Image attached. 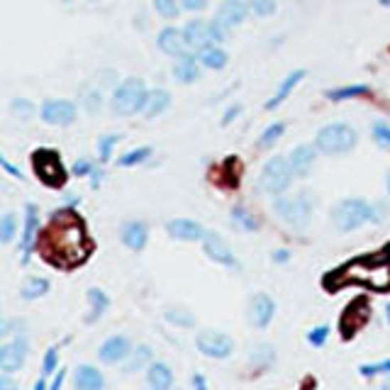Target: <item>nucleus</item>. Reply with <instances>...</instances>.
Masks as SVG:
<instances>
[{
	"instance_id": "obj_1",
	"label": "nucleus",
	"mask_w": 390,
	"mask_h": 390,
	"mask_svg": "<svg viewBox=\"0 0 390 390\" xmlns=\"http://www.w3.org/2000/svg\"><path fill=\"white\" fill-rule=\"evenodd\" d=\"M95 251L88 225L73 205L54 210L37 232L34 254L56 271H76L85 266Z\"/></svg>"
},
{
	"instance_id": "obj_2",
	"label": "nucleus",
	"mask_w": 390,
	"mask_h": 390,
	"mask_svg": "<svg viewBox=\"0 0 390 390\" xmlns=\"http://www.w3.org/2000/svg\"><path fill=\"white\" fill-rule=\"evenodd\" d=\"M352 283L381 292L390 290V256L376 254L364 256L359 261H349L347 266L337 271V288Z\"/></svg>"
},
{
	"instance_id": "obj_3",
	"label": "nucleus",
	"mask_w": 390,
	"mask_h": 390,
	"mask_svg": "<svg viewBox=\"0 0 390 390\" xmlns=\"http://www.w3.org/2000/svg\"><path fill=\"white\" fill-rule=\"evenodd\" d=\"M32 174L42 186L51 188V191H64L68 183V169L61 159L59 149L54 147H37L30 154Z\"/></svg>"
},
{
	"instance_id": "obj_4",
	"label": "nucleus",
	"mask_w": 390,
	"mask_h": 390,
	"mask_svg": "<svg viewBox=\"0 0 390 390\" xmlns=\"http://www.w3.org/2000/svg\"><path fill=\"white\" fill-rule=\"evenodd\" d=\"M147 98H149L147 83L137 76H130L115 88V93L110 98V107L120 117H132V115L137 112H144Z\"/></svg>"
},
{
	"instance_id": "obj_5",
	"label": "nucleus",
	"mask_w": 390,
	"mask_h": 390,
	"mask_svg": "<svg viewBox=\"0 0 390 390\" xmlns=\"http://www.w3.org/2000/svg\"><path fill=\"white\" fill-rule=\"evenodd\" d=\"M312 193H300V195H276L273 198V210H276V215L280 217L283 222H288L290 227L295 229H305L310 225V220H312Z\"/></svg>"
},
{
	"instance_id": "obj_6",
	"label": "nucleus",
	"mask_w": 390,
	"mask_h": 390,
	"mask_svg": "<svg viewBox=\"0 0 390 390\" xmlns=\"http://www.w3.org/2000/svg\"><path fill=\"white\" fill-rule=\"evenodd\" d=\"M315 147L325 154H347L357 147V130L347 122L325 125L315 137Z\"/></svg>"
},
{
	"instance_id": "obj_7",
	"label": "nucleus",
	"mask_w": 390,
	"mask_h": 390,
	"mask_svg": "<svg viewBox=\"0 0 390 390\" xmlns=\"http://www.w3.org/2000/svg\"><path fill=\"white\" fill-rule=\"evenodd\" d=\"M227 27H222L217 20L212 22H205V20H193L183 27V34H186V44L188 49L193 51H200L205 47H212V44H220L225 42L227 37Z\"/></svg>"
},
{
	"instance_id": "obj_8",
	"label": "nucleus",
	"mask_w": 390,
	"mask_h": 390,
	"mask_svg": "<svg viewBox=\"0 0 390 390\" xmlns=\"http://www.w3.org/2000/svg\"><path fill=\"white\" fill-rule=\"evenodd\" d=\"M292 169H290V162L283 157H273L268 159L266 166L261 171V179H259V188L271 195H278L283 191H288V186L292 183Z\"/></svg>"
},
{
	"instance_id": "obj_9",
	"label": "nucleus",
	"mask_w": 390,
	"mask_h": 390,
	"mask_svg": "<svg viewBox=\"0 0 390 390\" xmlns=\"http://www.w3.org/2000/svg\"><path fill=\"white\" fill-rule=\"evenodd\" d=\"M371 220V205L361 198H347L334 208V225L342 232H352Z\"/></svg>"
},
{
	"instance_id": "obj_10",
	"label": "nucleus",
	"mask_w": 390,
	"mask_h": 390,
	"mask_svg": "<svg viewBox=\"0 0 390 390\" xmlns=\"http://www.w3.org/2000/svg\"><path fill=\"white\" fill-rule=\"evenodd\" d=\"M39 117L42 122L51 125V127H68L78 120V107L71 100H61V98H49L39 107Z\"/></svg>"
},
{
	"instance_id": "obj_11",
	"label": "nucleus",
	"mask_w": 390,
	"mask_h": 390,
	"mask_svg": "<svg viewBox=\"0 0 390 390\" xmlns=\"http://www.w3.org/2000/svg\"><path fill=\"white\" fill-rule=\"evenodd\" d=\"M39 227H42V222H39V208L34 203H27L25 205V220H22V232H20V254H22L20 263L22 266H30Z\"/></svg>"
},
{
	"instance_id": "obj_12",
	"label": "nucleus",
	"mask_w": 390,
	"mask_h": 390,
	"mask_svg": "<svg viewBox=\"0 0 390 390\" xmlns=\"http://www.w3.org/2000/svg\"><path fill=\"white\" fill-rule=\"evenodd\" d=\"M27 354H30V342L25 332H17V337L8 344H0V371L5 374H17L25 366Z\"/></svg>"
},
{
	"instance_id": "obj_13",
	"label": "nucleus",
	"mask_w": 390,
	"mask_h": 390,
	"mask_svg": "<svg viewBox=\"0 0 390 390\" xmlns=\"http://www.w3.org/2000/svg\"><path fill=\"white\" fill-rule=\"evenodd\" d=\"M369 317H371V307H369V300H366V297H357V300L349 302L347 310H344L339 317V332L344 339H352L361 327L369 322Z\"/></svg>"
},
{
	"instance_id": "obj_14",
	"label": "nucleus",
	"mask_w": 390,
	"mask_h": 390,
	"mask_svg": "<svg viewBox=\"0 0 390 390\" xmlns=\"http://www.w3.org/2000/svg\"><path fill=\"white\" fill-rule=\"evenodd\" d=\"M195 347L203 357L208 359H227L234 352L232 337L222 334V332H200L195 337Z\"/></svg>"
},
{
	"instance_id": "obj_15",
	"label": "nucleus",
	"mask_w": 390,
	"mask_h": 390,
	"mask_svg": "<svg viewBox=\"0 0 390 390\" xmlns=\"http://www.w3.org/2000/svg\"><path fill=\"white\" fill-rule=\"evenodd\" d=\"M130 354H132V342L125 334L110 337V339H105L100 344V349H98V359L107 366L122 364V361H127Z\"/></svg>"
},
{
	"instance_id": "obj_16",
	"label": "nucleus",
	"mask_w": 390,
	"mask_h": 390,
	"mask_svg": "<svg viewBox=\"0 0 390 390\" xmlns=\"http://www.w3.org/2000/svg\"><path fill=\"white\" fill-rule=\"evenodd\" d=\"M273 315H276V302L271 300L268 295H254L249 300V322L256 327V330H266L271 325Z\"/></svg>"
},
{
	"instance_id": "obj_17",
	"label": "nucleus",
	"mask_w": 390,
	"mask_h": 390,
	"mask_svg": "<svg viewBox=\"0 0 390 390\" xmlns=\"http://www.w3.org/2000/svg\"><path fill=\"white\" fill-rule=\"evenodd\" d=\"M203 246H205V254H208L212 261L222 263V266H234V263H237V259H234V254H232V249H229V244L220 237V234L205 232Z\"/></svg>"
},
{
	"instance_id": "obj_18",
	"label": "nucleus",
	"mask_w": 390,
	"mask_h": 390,
	"mask_svg": "<svg viewBox=\"0 0 390 390\" xmlns=\"http://www.w3.org/2000/svg\"><path fill=\"white\" fill-rule=\"evenodd\" d=\"M166 232L171 234L179 242H200L205 237V229L200 222L195 220H186V217H179V220H171L166 225Z\"/></svg>"
},
{
	"instance_id": "obj_19",
	"label": "nucleus",
	"mask_w": 390,
	"mask_h": 390,
	"mask_svg": "<svg viewBox=\"0 0 390 390\" xmlns=\"http://www.w3.org/2000/svg\"><path fill=\"white\" fill-rule=\"evenodd\" d=\"M246 13H249V5H246L244 0H225V3L220 5V10H217L215 20L220 22L222 27L232 30V27L242 25L246 20Z\"/></svg>"
},
{
	"instance_id": "obj_20",
	"label": "nucleus",
	"mask_w": 390,
	"mask_h": 390,
	"mask_svg": "<svg viewBox=\"0 0 390 390\" xmlns=\"http://www.w3.org/2000/svg\"><path fill=\"white\" fill-rule=\"evenodd\" d=\"M157 44H159V49H162L164 54L176 56V59L183 56V54H188L186 34H183V30H179V27H166V30L159 32Z\"/></svg>"
},
{
	"instance_id": "obj_21",
	"label": "nucleus",
	"mask_w": 390,
	"mask_h": 390,
	"mask_svg": "<svg viewBox=\"0 0 390 390\" xmlns=\"http://www.w3.org/2000/svg\"><path fill=\"white\" fill-rule=\"evenodd\" d=\"M120 237H122V244L127 246L130 251H137V254H139V251H144V246L149 242V227L142 220H130V222H125Z\"/></svg>"
},
{
	"instance_id": "obj_22",
	"label": "nucleus",
	"mask_w": 390,
	"mask_h": 390,
	"mask_svg": "<svg viewBox=\"0 0 390 390\" xmlns=\"http://www.w3.org/2000/svg\"><path fill=\"white\" fill-rule=\"evenodd\" d=\"M315 157H317V154H315V147L300 144V147L292 149L290 157H288L292 174H295L297 179H305V176L310 174V169H312V164H315Z\"/></svg>"
},
{
	"instance_id": "obj_23",
	"label": "nucleus",
	"mask_w": 390,
	"mask_h": 390,
	"mask_svg": "<svg viewBox=\"0 0 390 390\" xmlns=\"http://www.w3.org/2000/svg\"><path fill=\"white\" fill-rule=\"evenodd\" d=\"M174 78L179 83H195L200 78V66H198V56H193L191 51L188 54L179 56V61L174 64Z\"/></svg>"
},
{
	"instance_id": "obj_24",
	"label": "nucleus",
	"mask_w": 390,
	"mask_h": 390,
	"mask_svg": "<svg viewBox=\"0 0 390 390\" xmlns=\"http://www.w3.org/2000/svg\"><path fill=\"white\" fill-rule=\"evenodd\" d=\"M147 383L154 390H169L174 386V371H171V366L164 364V361H154V364H149Z\"/></svg>"
},
{
	"instance_id": "obj_25",
	"label": "nucleus",
	"mask_w": 390,
	"mask_h": 390,
	"mask_svg": "<svg viewBox=\"0 0 390 390\" xmlns=\"http://www.w3.org/2000/svg\"><path fill=\"white\" fill-rule=\"evenodd\" d=\"M305 78V68H297V71H290L288 76L283 78V81L278 83V88H276V93H273L271 100L266 102V110H276V107L280 105V102L285 100L290 93H292V88H295L297 83Z\"/></svg>"
},
{
	"instance_id": "obj_26",
	"label": "nucleus",
	"mask_w": 390,
	"mask_h": 390,
	"mask_svg": "<svg viewBox=\"0 0 390 390\" xmlns=\"http://www.w3.org/2000/svg\"><path fill=\"white\" fill-rule=\"evenodd\" d=\"M105 386V378H102L100 371L90 364H83L76 369V388L78 390H100Z\"/></svg>"
},
{
	"instance_id": "obj_27",
	"label": "nucleus",
	"mask_w": 390,
	"mask_h": 390,
	"mask_svg": "<svg viewBox=\"0 0 390 390\" xmlns=\"http://www.w3.org/2000/svg\"><path fill=\"white\" fill-rule=\"evenodd\" d=\"M169 105H171V93H169V90H166V88H154V90H149L144 115H147L149 120L159 117L162 112L169 110Z\"/></svg>"
},
{
	"instance_id": "obj_28",
	"label": "nucleus",
	"mask_w": 390,
	"mask_h": 390,
	"mask_svg": "<svg viewBox=\"0 0 390 390\" xmlns=\"http://www.w3.org/2000/svg\"><path fill=\"white\" fill-rule=\"evenodd\" d=\"M49 290H51L49 278H44V276H30V278L25 280V285H22L20 295H22V300L34 302V300H39V297L47 295Z\"/></svg>"
},
{
	"instance_id": "obj_29",
	"label": "nucleus",
	"mask_w": 390,
	"mask_h": 390,
	"mask_svg": "<svg viewBox=\"0 0 390 390\" xmlns=\"http://www.w3.org/2000/svg\"><path fill=\"white\" fill-rule=\"evenodd\" d=\"M88 305H90V315L85 320L93 325L107 312V307H110V297H107V292L100 290V288H88Z\"/></svg>"
},
{
	"instance_id": "obj_30",
	"label": "nucleus",
	"mask_w": 390,
	"mask_h": 390,
	"mask_svg": "<svg viewBox=\"0 0 390 390\" xmlns=\"http://www.w3.org/2000/svg\"><path fill=\"white\" fill-rule=\"evenodd\" d=\"M198 59H200V64H203L205 68H212V71H220V68H225L227 66V61H229V56L222 51L220 47H205V49H200L198 51Z\"/></svg>"
},
{
	"instance_id": "obj_31",
	"label": "nucleus",
	"mask_w": 390,
	"mask_h": 390,
	"mask_svg": "<svg viewBox=\"0 0 390 390\" xmlns=\"http://www.w3.org/2000/svg\"><path fill=\"white\" fill-rule=\"evenodd\" d=\"M152 357H154L152 347H149V344H139L137 349H132V354L127 357V364H125V371H127V374H135V371L144 369L147 364H152Z\"/></svg>"
},
{
	"instance_id": "obj_32",
	"label": "nucleus",
	"mask_w": 390,
	"mask_h": 390,
	"mask_svg": "<svg viewBox=\"0 0 390 390\" xmlns=\"http://www.w3.org/2000/svg\"><path fill=\"white\" fill-rule=\"evenodd\" d=\"M34 112H37V105H34L32 100H27V98H13V100H10V115H13L15 120L30 122Z\"/></svg>"
},
{
	"instance_id": "obj_33",
	"label": "nucleus",
	"mask_w": 390,
	"mask_h": 390,
	"mask_svg": "<svg viewBox=\"0 0 390 390\" xmlns=\"http://www.w3.org/2000/svg\"><path fill=\"white\" fill-rule=\"evenodd\" d=\"M149 157H152V147H137V149H132V152L122 154V157L117 159V166L120 169H132V166L144 164Z\"/></svg>"
},
{
	"instance_id": "obj_34",
	"label": "nucleus",
	"mask_w": 390,
	"mask_h": 390,
	"mask_svg": "<svg viewBox=\"0 0 390 390\" xmlns=\"http://www.w3.org/2000/svg\"><path fill=\"white\" fill-rule=\"evenodd\" d=\"M81 105L88 112H98L102 107V90L93 85H83L81 88Z\"/></svg>"
},
{
	"instance_id": "obj_35",
	"label": "nucleus",
	"mask_w": 390,
	"mask_h": 390,
	"mask_svg": "<svg viewBox=\"0 0 390 390\" xmlns=\"http://www.w3.org/2000/svg\"><path fill=\"white\" fill-rule=\"evenodd\" d=\"M369 93H371L369 85H344V88L327 90V98H330V100H349V98H359Z\"/></svg>"
},
{
	"instance_id": "obj_36",
	"label": "nucleus",
	"mask_w": 390,
	"mask_h": 390,
	"mask_svg": "<svg viewBox=\"0 0 390 390\" xmlns=\"http://www.w3.org/2000/svg\"><path fill=\"white\" fill-rule=\"evenodd\" d=\"M122 142V135H105L98 139V159L100 164H107L112 159V149Z\"/></svg>"
},
{
	"instance_id": "obj_37",
	"label": "nucleus",
	"mask_w": 390,
	"mask_h": 390,
	"mask_svg": "<svg viewBox=\"0 0 390 390\" xmlns=\"http://www.w3.org/2000/svg\"><path fill=\"white\" fill-rule=\"evenodd\" d=\"M232 222L239 229H244V232H256V229H259V220H256V217L251 215L246 208H234L232 210Z\"/></svg>"
},
{
	"instance_id": "obj_38",
	"label": "nucleus",
	"mask_w": 390,
	"mask_h": 390,
	"mask_svg": "<svg viewBox=\"0 0 390 390\" xmlns=\"http://www.w3.org/2000/svg\"><path fill=\"white\" fill-rule=\"evenodd\" d=\"M17 234V215L15 212H5L0 217V244H10Z\"/></svg>"
},
{
	"instance_id": "obj_39",
	"label": "nucleus",
	"mask_w": 390,
	"mask_h": 390,
	"mask_svg": "<svg viewBox=\"0 0 390 390\" xmlns=\"http://www.w3.org/2000/svg\"><path fill=\"white\" fill-rule=\"evenodd\" d=\"M164 317L176 327H193L195 325L193 312H188V310H183V307H166Z\"/></svg>"
},
{
	"instance_id": "obj_40",
	"label": "nucleus",
	"mask_w": 390,
	"mask_h": 390,
	"mask_svg": "<svg viewBox=\"0 0 390 390\" xmlns=\"http://www.w3.org/2000/svg\"><path fill=\"white\" fill-rule=\"evenodd\" d=\"M273 364V347H268V344H261V347H254V352H251V366L254 369H266V366Z\"/></svg>"
},
{
	"instance_id": "obj_41",
	"label": "nucleus",
	"mask_w": 390,
	"mask_h": 390,
	"mask_svg": "<svg viewBox=\"0 0 390 390\" xmlns=\"http://www.w3.org/2000/svg\"><path fill=\"white\" fill-rule=\"evenodd\" d=\"M285 132V125L283 122H273L271 127H266L261 132V137H259V142H256V144H259V149H268V147H273L278 142V137L283 135Z\"/></svg>"
},
{
	"instance_id": "obj_42",
	"label": "nucleus",
	"mask_w": 390,
	"mask_h": 390,
	"mask_svg": "<svg viewBox=\"0 0 390 390\" xmlns=\"http://www.w3.org/2000/svg\"><path fill=\"white\" fill-rule=\"evenodd\" d=\"M56 366H59V347L56 344H51L47 349V354H44L42 359V376H54L56 374Z\"/></svg>"
},
{
	"instance_id": "obj_43",
	"label": "nucleus",
	"mask_w": 390,
	"mask_h": 390,
	"mask_svg": "<svg viewBox=\"0 0 390 390\" xmlns=\"http://www.w3.org/2000/svg\"><path fill=\"white\" fill-rule=\"evenodd\" d=\"M154 8H157V13L162 17L174 20V17H179L183 5H181V0H154Z\"/></svg>"
},
{
	"instance_id": "obj_44",
	"label": "nucleus",
	"mask_w": 390,
	"mask_h": 390,
	"mask_svg": "<svg viewBox=\"0 0 390 390\" xmlns=\"http://www.w3.org/2000/svg\"><path fill=\"white\" fill-rule=\"evenodd\" d=\"M220 171L225 174V179H227V186L229 188H234L239 183V171H242V166L237 164V159L234 157H229L225 164L220 166Z\"/></svg>"
},
{
	"instance_id": "obj_45",
	"label": "nucleus",
	"mask_w": 390,
	"mask_h": 390,
	"mask_svg": "<svg viewBox=\"0 0 390 390\" xmlns=\"http://www.w3.org/2000/svg\"><path fill=\"white\" fill-rule=\"evenodd\" d=\"M249 10L259 17H268L276 13V0H249Z\"/></svg>"
},
{
	"instance_id": "obj_46",
	"label": "nucleus",
	"mask_w": 390,
	"mask_h": 390,
	"mask_svg": "<svg viewBox=\"0 0 390 390\" xmlns=\"http://www.w3.org/2000/svg\"><path fill=\"white\" fill-rule=\"evenodd\" d=\"M359 371H361V376H364V378H374V376L390 374V361H381V364H364Z\"/></svg>"
},
{
	"instance_id": "obj_47",
	"label": "nucleus",
	"mask_w": 390,
	"mask_h": 390,
	"mask_svg": "<svg viewBox=\"0 0 390 390\" xmlns=\"http://www.w3.org/2000/svg\"><path fill=\"white\" fill-rule=\"evenodd\" d=\"M374 139H376L378 147H383V149L390 147V127L386 122H376L374 125Z\"/></svg>"
},
{
	"instance_id": "obj_48",
	"label": "nucleus",
	"mask_w": 390,
	"mask_h": 390,
	"mask_svg": "<svg viewBox=\"0 0 390 390\" xmlns=\"http://www.w3.org/2000/svg\"><path fill=\"white\" fill-rule=\"evenodd\" d=\"M20 332V320H10V317H3L0 315V339H5V337L10 334H17Z\"/></svg>"
},
{
	"instance_id": "obj_49",
	"label": "nucleus",
	"mask_w": 390,
	"mask_h": 390,
	"mask_svg": "<svg viewBox=\"0 0 390 390\" xmlns=\"http://www.w3.org/2000/svg\"><path fill=\"white\" fill-rule=\"evenodd\" d=\"M327 337H330V327H315L312 332L307 334V342L312 344V347H325V342H327Z\"/></svg>"
},
{
	"instance_id": "obj_50",
	"label": "nucleus",
	"mask_w": 390,
	"mask_h": 390,
	"mask_svg": "<svg viewBox=\"0 0 390 390\" xmlns=\"http://www.w3.org/2000/svg\"><path fill=\"white\" fill-rule=\"evenodd\" d=\"M93 169H95V166L90 164L88 159H78V162L73 164L71 174H73V176H78V179H83V176H90V174H93Z\"/></svg>"
},
{
	"instance_id": "obj_51",
	"label": "nucleus",
	"mask_w": 390,
	"mask_h": 390,
	"mask_svg": "<svg viewBox=\"0 0 390 390\" xmlns=\"http://www.w3.org/2000/svg\"><path fill=\"white\" fill-rule=\"evenodd\" d=\"M0 169H3V171H5V174H8V176H13V179H17V181H25V176H22V171L17 169L15 164H10L8 159L3 157V154H0Z\"/></svg>"
},
{
	"instance_id": "obj_52",
	"label": "nucleus",
	"mask_w": 390,
	"mask_h": 390,
	"mask_svg": "<svg viewBox=\"0 0 390 390\" xmlns=\"http://www.w3.org/2000/svg\"><path fill=\"white\" fill-rule=\"evenodd\" d=\"M64 381H66V369H56L54 378L49 381V390H59L61 386H64Z\"/></svg>"
},
{
	"instance_id": "obj_53",
	"label": "nucleus",
	"mask_w": 390,
	"mask_h": 390,
	"mask_svg": "<svg viewBox=\"0 0 390 390\" xmlns=\"http://www.w3.org/2000/svg\"><path fill=\"white\" fill-rule=\"evenodd\" d=\"M15 388H17V381L13 378V374L0 371V390H15Z\"/></svg>"
},
{
	"instance_id": "obj_54",
	"label": "nucleus",
	"mask_w": 390,
	"mask_h": 390,
	"mask_svg": "<svg viewBox=\"0 0 390 390\" xmlns=\"http://www.w3.org/2000/svg\"><path fill=\"white\" fill-rule=\"evenodd\" d=\"M181 5L186 10H193L195 13V10H203L205 5H208V0H181Z\"/></svg>"
},
{
	"instance_id": "obj_55",
	"label": "nucleus",
	"mask_w": 390,
	"mask_h": 390,
	"mask_svg": "<svg viewBox=\"0 0 390 390\" xmlns=\"http://www.w3.org/2000/svg\"><path fill=\"white\" fill-rule=\"evenodd\" d=\"M242 112V105H232L229 110L225 112V117H222V125H229V122H234L237 120V115Z\"/></svg>"
},
{
	"instance_id": "obj_56",
	"label": "nucleus",
	"mask_w": 390,
	"mask_h": 390,
	"mask_svg": "<svg viewBox=\"0 0 390 390\" xmlns=\"http://www.w3.org/2000/svg\"><path fill=\"white\" fill-rule=\"evenodd\" d=\"M100 176H102V171L100 169H93V174H90V186H93V188L100 186Z\"/></svg>"
},
{
	"instance_id": "obj_57",
	"label": "nucleus",
	"mask_w": 390,
	"mask_h": 390,
	"mask_svg": "<svg viewBox=\"0 0 390 390\" xmlns=\"http://www.w3.org/2000/svg\"><path fill=\"white\" fill-rule=\"evenodd\" d=\"M193 386L195 388H205V386H208V381H205L203 376H193Z\"/></svg>"
},
{
	"instance_id": "obj_58",
	"label": "nucleus",
	"mask_w": 390,
	"mask_h": 390,
	"mask_svg": "<svg viewBox=\"0 0 390 390\" xmlns=\"http://www.w3.org/2000/svg\"><path fill=\"white\" fill-rule=\"evenodd\" d=\"M273 261H288V251H276V254H273Z\"/></svg>"
},
{
	"instance_id": "obj_59",
	"label": "nucleus",
	"mask_w": 390,
	"mask_h": 390,
	"mask_svg": "<svg viewBox=\"0 0 390 390\" xmlns=\"http://www.w3.org/2000/svg\"><path fill=\"white\" fill-rule=\"evenodd\" d=\"M386 317H388V325H390V305L386 307Z\"/></svg>"
},
{
	"instance_id": "obj_60",
	"label": "nucleus",
	"mask_w": 390,
	"mask_h": 390,
	"mask_svg": "<svg viewBox=\"0 0 390 390\" xmlns=\"http://www.w3.org/2000/svg\"><path fill=\"white\" fill-rule=\"evenodd\" d=\"M381 5H386V8H390V0H381Z\"/></svg>"
},
{
	"instance_id": "obj_61",
	"label": "nucleus",
	"mask_w": 390,
	"mask_h": 390,
	"mask_svg": "<svg viewBox=\"0 0 390 390\" xmlns=\"http://www.w3.org/2000/svg\"><path fill=\"white\" fill-rule=\"evenodd\" d=\"M388 193H390V171H388Z\"/></svg>"
},
{
	"instance_id": "obj_62",
	"label": "nucleus",
	"mask_w": 390,
	"mask_h": 390,
	"mask_svg": "<svg viewBox=\"0 0 390 390\" xmlns=\"http://www.w3.org/2000/svg\"><path fill=\"white\" fill-rule=\"evenodd\" d=\"M61 3H73V0H61Z\"/></svg>"
},
{
	"instance_id": "obj_63",
	"label": "nucleus",
	"mask_w": 390,
	"mask_h": 390,
	"mask_svg": "<svg viewBox=\"0 0 390 390\" xmlns=\"http://www.w3.org/2000/svg\"><path fill=\"white\" fill-rule=\"evenodd\" d=\"M0 315H3V312H0Z\"/></svg>"
}]
</instances>
